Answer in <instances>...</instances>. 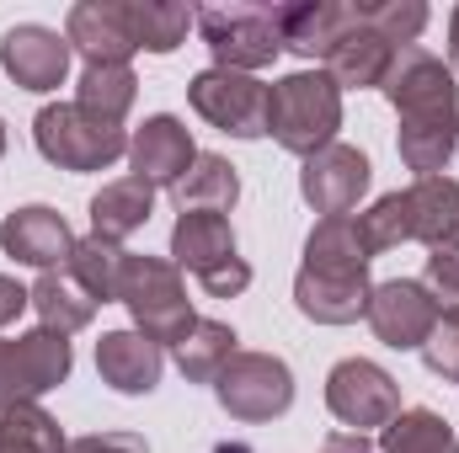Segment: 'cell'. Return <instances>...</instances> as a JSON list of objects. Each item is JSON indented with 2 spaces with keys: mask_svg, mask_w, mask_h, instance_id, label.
Segmentation results:
<instances>
[{
  "mask_svg": "<svg viewBox=\"0 0 459 453\" xmlns=\"http://www.w3.org/2000/svg\"><path fill=\"white\" fill-rule=\"evenodd\" d=\"M379 453H459V438L433 406H411L379 432Z\"/></svg>",
  "mask_w": 459,
  "mask_h": 453,
  "instance_id": "29",
  "label": "cell"
},
{
  "mask_svg": "<svg viewBox=\"0 0 459 453\" xmlns=\"http://www.w3.org/2000/svg\"><path fill=\"white\" fill-rule=\"evenodd\" d=\"M358 235H363V251L368 256H385V251L406 245L411 240V203H406V192L374 198V209L358 214Z\"/></svg>",
  "mask_w": 459,
  "mask_h": 453,
  "instance_id": "32",
  "label": "cell"
},
{
  "mask_svg": "<svg viewBox=\"0 0 459 453\" xmlns=\"http://www.w3.org/2000/svg\"><path fill=\"white\" fill-rule=\"evenodd\" d=\"M449 70H459V5L449 11Z\"/></svg>",
  "mask_w": 459,
  "mask_h": 453,
  "instance_id": "39",
  "label": "cell"
},
{
  "mask_svg": "<svg viewBox=\"0 0 459 453\" xmlns=\"http://www.w3.org/2000/svg\"><path fill=\"white\" fill-rule=\"evenodd\" d=\"M70 38L65 32H54V27H43V21H16V27H5V38H0V70L22 86V91H59L65 86V75H70Z\"/></svg>",
  "mask_w": 459,
  "mask_h": 453,
  "instance_id": "13",
  "label": "cell"
},
{
  "mask_svg": "<svg viewBox=\"0 0 459 453\" xmlns=\"http://www.w3.org/2000/svg\"><path fill=\"white\" fill-rule=\"evenodd\" d=\"M214 453H246V449H240V443H220Z\"/></svg>",
  "mask_w": 459,
  "mask_h": 453,
  "instance_id": "40",
  "label": "cell"
},
{
  "mask_svg": "<svg viewBox=\"0 0 459 453\" xmlns=\"http://www.w3.org/2000/svg\"><path fill=\"white\" fill-rule=\"evenodd\" d=\"M150 214H155V187L150 182H139V176L102 182V192L91 198V235L123 245L128 235H139L150 225Z\"/></svg>",
  "mask_w": 459,
  "mask_h": 453,
  "instance_id": "22",
  "label": "cell"
},
{
  "mask_svg": "<svg viewBox=\"0 0 459 453\" xmlns=\"http://www.w3.org/2000/svg\"><path fill=\"white\" fill-rule=\"evenodd\" d=\"M117 304L134 315V331H144L160 346H177V341L193 331V299H187V283H182V267L171 256H134L123 261V283H117Z\"/></svg>",
  "mask_w": 459,
  "mask_h": 453,
  "instance_id": "3",
  "label": "cell"
},
{
  "mask_svg": "<svg viewBox=\"0 0 459 453\" xmlns=\"http://www.w3.org/2000/svg\"><path fill=\"white\" fill-rule=\"evenodd\" d=\"M422 283H428V294L438 304H459V256H428Z\"/></svg>",
  "mask_w": 459,
  "mask_h": 453,
  "instance_id": "36",
  "label": "cell"
},
{
  "mask_svg": "<svg viewBox=\"0 0 459 453\" xmlns=\"http://www.w3.org/2000/svg\"><path fill=\"white\" fill-rule=\"evenodd\" d=\"M368 267L363 272H337V267H299L294 272V310L316 326H352L368 315Z\"/></svg>",
  "mask_w": 459,
  "mask_h": 453,
  "instance_id": "15",
  "label": "cell"
},
{
  "mask_svg": "<svg viewBox=\"0 0 459 453\" xmlns=\"http://www.w3.org/2000/svg\"><path fill=\"white\" fill-rule=\"evenodd\" d=\"M171 352H177V368H182L187 384H214L220 368L240 346H235V331H230L225 321H193V331L177 341Z\"/></svg>",
  "mask_w": 459,
  "mask_h": 453,
  "instance_id": "28",
  "label": "cell"
},
{
  "mask_svg": "<svg viewBox=\"0 0 459 453\" xmlns=\"http://www.w3.org/2000/svg\"><path fill=\"white\" fill-rule=\"evenodd\" d=\"M0 155H5V123H0Z\"/></svg>",
  "mask_w": 459,
  "mask_h": 453,
  "instance_id": "41",
  "label": "cell"
},
{
  "mask_svg": "<svg viewBox=\"0 0 459 453\" xmlns=\"http://www.w3.org/2000/svg\"><path fill=\"white\" fill-rule=\"evenodd\" d=\"M134 43L144 54H177L187 43V27H198V11L182 0H128Z\"/></svg>",
  "mask_w": 459,
  "mask_h": 453,
  "instance_id": "27",
  "label": "cell"
},
{
  "mask_svg": "<svg viewBox=\"0 0 459 453\" xmlns=\"http://www.w3.org/2000/svg\"><path fill=\"white\" fill-rule=\"evenodd\" d=\"M123 261H128V251H123V245L102 240V235H75V251H70L65 272H70V278L97 299V304H113L117 283H123Z\"/></svg>",
  "mask_w": 459,
  "mask_h": 453,
  "instance_id": "26",
  "label": "cell"
},
{
  "mask_svg": "<svg viewBox=\"0 0 459 453\" xmlns=\"http://www.w3.org/2000/svg\"><path fill=\"white\" fill-rule=\"evenodd\" d=\"M171 261L204 283L209 299H235L251 288V267L235 245L225 214H182L171 229Z\"/></svg>",
  "mask_w": 459,
  "mask_h": 453,
  "instance_id": "6",
  "label": "cell"
},
{
  "mask_svg": "<svg viewBox=\"0 0 459 453\" xmlns=\"http://www.w3.org/2000/svg\"><path fill=\"white\" fill-rule=\"evenodd\" d=\"M65 449H70L65 427L38 400L0 411V453H65Z\"/></svg>",
  "mask_w": 459,
  "mask_h": 453,
  "instance_id": "31",
  "label": "cell"
},
{
  "mask_svg": "<svg viewBox=\"0 0 459 453\" xmlns=\"http://www.w3.org/2000/svg\"><path fill=\"white\" fill-rule=\"evenodd\" d=\"M65 453H150V443L139 432H86V438H70Z\"/></svg>",
  "mask_w": 459,
  "mask_h": 453,
  "instance_id": "35",
  "label": "cell"
},
{
  "mask_svg": "<svg viewBox=\"0 0 459 453\" xmlns=\"http://www.w3.org/2000/svg\"><path fill=\"white\" fill-rule=\"evenodd\" d=\"M22 310H32V288L0 272V331H5V326H16V321H22Z\"/></svg>",
  "mask_w": 459,
  "mask_h": 453,
  "instance_id": "37",
  "label": "cell"
},
{
  "mask_svg": "<svg viewBox=\"0 0 459 453\" xmlns=\"http://www.w3.org/2000/svg\"><path fill=\"white\" fill-rule=\"evenodd\" d=\"M134 97H139V75H134L128 64H86V70H81V86H75V107H81V113L123 128Z\"/></svg>",
  "mask_w": 459,
  "mask_h": 453,
  "instance_id": "25",
  "label": "cell"
},
{
  "mask_svg": "<svg viewBox=\"0 0 459 453\" xmlns=\"http://www.w3.org/2000/svg\"><path fill=\"white\" fill-rule=\"evenodd\" d=\"M97 373L102 384L117 389V395H150L166 373V346L150 341L144 331H108L97 341Z\"/></svg>",
  "mask_w": 459,
  "mask_h": 453,
  "instance_id": "18",
  "label": "cell"
},
{
  "mask_svg": "<svg viewBox=\"0 0 459 453\" xmlns=\"http://www.w3.org/2000/svg\"><path fill=\"white\" fill-rule=\"evenodd\" d=\"M240 203V176L225 155H198L193 171L177 182V209L182 214H230Z\"/></svg>",
  "mask_w": 459,
  "mask_h": 453,
  "instance_id": "24",
  "label": "cell"
},
{
  "mask_svg": "<svg viewBox=\"0 0 459 453\" xmlns=\"http://www.w3.org/2000/svg\"><path fill=\"white\" fill-rule=\"evenodd\" d=\"M352 27H358V5H347V0H294V5H283V48L310 59V64H326V54Z\"/></svg>",
  "mask_w": 459,
  "mask_h": 453,
  "instance_id": "19",
  "label": "cell"
},
{
  "mask_svg": "<svg viewBox=\"0 0 459 453\" xmlns=\"http://www.w3.org/2000/svg\"><path fill=\"white\" fill-rule=\"evenodd\" d=\"M455 384H459V379H455Z\"/></svg>",
  "mask_w": 459,
  "mask_h": 453,
  "instance_id": "42",
  "label": "cell"
},
{
  "mask_svg": "<svg viewBox=\"0 0 459 453\" xmlns=\"http://www.w3.org/2000/svg\"><path fill=\"white\" fill-rule=\"evenodd\" d=\"M326 411L363 438L374 427L385 432L406 406H401V384H395L390 368H379L374 357H342L326 373Z\"/></svg>",
  "mask_w": 459,
  "mask_h": 453,
  "instance_id": "9",
  "label": "cell"
},
{
  "mask_svg": "<svg viewBox=\"0 0 459 453\" xmlns=\"http://www.w3.org/2000/svg\"><path fill=\"white\" fill-rule=\"evenodd\" d=\"M316 453H379V449H374L368 438H358V432H332Z\"/></svg>",
  "mask_w": 459,
  "mask_h": 453,
  "instance_id": "38",
  "label": "cell"
},
{
  "mask_svg": "<svg viewBox=\"0 0 459 453\" xmlns=\"http://www.w3.org/2000/svg\"><path fill=\"white\" fill-rule=\"evenodd\" d=\"M422 363H428V373H438L449 384L459 379V304H444L438 326L422 341Z\"/></svg>",
  "mask_w": 459,
  "mask_h": 453,
  "instance_id": "34",
  "label": "cell"
},
{
  "mask_svg": "<svg viewBox=\"0 0 459 453\" xmlns=\"http://www.w3.org/2000/svg\"><path fill=\"white\" fill-rule=\"evenodd\" d=\"M198 155H204V150L193 144V128L171 113L144 117V123L128 133V171H134L139 182H150V187H171V192H177V182L193 171Z\"/></svg>",
  "mask_w": 459,
  "mask_h": 453,
  "instance_id": "14",
  "label": "cell"
},
{
  "mask_svg": "<svg viewBox=\"0 0 459 453\" xmlns=\"http://www.w3.org/2000/svg\"><path fill=\"white\" fill-rule=\"evenodd\" d=\"M65 38L86 64H128L139 54L128 0H75L65 16Z\"/></svg>",
  "mask_w": 459,
  "mask_h": 453,
  "instance_id": "16",
  "label": "cell"
},
{
  "mask_svg": "<svg viewBox=\"0 0 459 453\" xmlns=\"http://www.w3.org/2000/svg\"><path fill=\"white\" fill-rule=\"evenodd\" d=\"M374 256L363 251V235H358V219L342 214V219H321V225L305 235V267H337V272H363Z\"/></svg>",
  "mask_w": 459,
  "mask_h": 453,
  "instance_id": "30",
  "label": "cell"
},
{
  "mask_svg": "<svg viewBox=\"0 0 459 453\" xmlns=\"http://www.w3.org/2000/svg\"><path fill=\"white\" fill-rule=\"evenodd\" d=\"M374 182V166L358 144H326L321 155L305 160L299 171V198L321 214V219H342L358 209V198L368 192Z\"/></svg>",
  "mask_w": 459,
  "mask_h": 453,
  "instance_id": "12",
  "label": "cell"
},
{
  "mask_svg": "<svg viewBox=\"0 0 459 453\" xmlns=\"http://www.w3.org/2000/svg\"><path fill=\"white\" fill-rule=\"evenodd\" d=\"M267 91H273L267 81L235 75V70H220V64H209V70H198L187 81L193 113L209 128L230 133V139H262L267 133Z\"/></svg>",
  "mask_w": 459,
  "mask_h": 453,
  "instance_id": "10",
  "label": "cell"
},
{
  "mask_svg": "<svg viewBox=\"0 0 459 453\" xmlns=\"http://www.w3.org/2000/svg\"><path fill=\"white\" fill-rule=\"evenodd\" d=\"M379 91H385V102L401 117L395 150H401L406 171H417V176H444L449 160H455V144H459L455 70H449L433 48L406 43V48H395V59H390Z\"/></svg>",
  "mask_w": 459,
  "mask_h": 453,
  "instance_id": "1",
  "label": "cell"
},
{
  "mask_svg": "<svg viewBox=\"0 0 459 453\" xmlns=\"http://www.w3.org/2000/svg\"><path fill=\"white\" fill-rule=\"evenodd\" d=\"M337 128H342V91L321 64L273 81V91H267V133L278 139V150L310 160L326 144H337Z\"/></svg>",
  "mask_w": 459,
  "mask_h": 453,
  "instance_id": "2",
  "label": "cell"
},
{
  "mask_svg": "<svg viewBox=\"0 0 459 453\" xmlns=\"http://www.w3.org/2000/svg\"><path fill=\"white\" fill-rule=\"evenodd\" d=\"M32 144L59 171H108L128 155V133L117 123L81 113L75 102H48L32 117Z\"/></svg>",
  "mask_w": 459,
  "mask_h": 453,
  "instance_id": "5",
  "label": "cell"
},
{
  "mask_svg": "<svg viewBox=\"0 0 459 453\" xmlns=\"http://www.w3.org/2000/svg\"><path fill=\"white\" fill-rule=\"evenodd\" d=\"M75 368V346L59 331H22V337H0V411L11 406H32L38 395L59 389Z\"/></svg>",
  "mask_w": 459,
  "mask_h": 453,
  "instance_id": "8",
  "label": "cell"
},
{
  "mask_svg": "<svg viewBox=\"0 0 459 453\" xmlns=\"http://www.w3.org/2000/svg\"><path fill=\"white\" fill-rule=\"evenodd\" d=\"M411 203V240L433 256H459V182L455 176H417L406 187Z\"/></svg>",
  "mask_w": 459,
  "mask_h": 453,
  "instance_id": "20",
  "label": "cell"
},
{
  "mask_svg": "<svg viewBox=\"0 0 459 453\" xmlns=\"http://www.w3.org/2000/svg\"><path fill=\"white\" fill-rule=\"evenodd\" d=\"M390 59H395V48L379 38V32H368L363 27V0H358V27L347 32L342 43L326 54V75L337 81V91H379V81H385V70H390Z\"/></svg>",
  "mask_w": 459,
  "mask_h": 453,
  "instance_id": "21",
  "label": "cell"
},
{
  "mask_svg": "<svg viewBox=\"0 0 459 453\" xmlns=\"http://www.w3.org/2000/svg\"><path fill=\"white\" fill-rule=\"evenodd\" d=\"M363 27L379 32L390 48H406V43L422 38L428 5H422V0H363Z\"/></svg>",
  "mask_w": 459,
  "mask_h": 453,
  "instance_id": "33",
  "label": "cell"
},
{
  "mask_svg": "<svg viewBox=\"0 0 459 453\" xmlns=\"http://www.w3.org/2000/svg\"><path fill=\"white\" fill-rule=\"evenodd\" d=\"M32 315L43 331H59V337H75L97 321V299L59 267V272H38L32 283Z\"/></svg>",
  "mask_w": 459,
  "mask_h": 453,
  "instance_id": "23",
  "label": "cell"
},
{
  "mask_svg": "<svg viewBox=\"0 0 459 453\" xmlns=\"http://www.w3.org/2000/svg\"><path fill=\"white\" fill-rule=\"evenodd\" d=\"M214 400L230 422H246V427L278 422L294 406V368L278 352H235L214 379Z\"/></svg>",
  "mask_w": 459,
  "mask_h": 453,
  "instance_id": "7",
  "label": "cell"
},
{
  "mask_svg": "<svg viewBox=\"0 0 459 453\" xmlns=\"http://www.w3.org/2000/svg\"><path fill=\"white\" fill-rule=\"evenodd\" d=\"M0 251L22 267H38V272H59L75 251V235L65 225L59 209L48 203H27V209H11L0 219Z\"/></svg>",
  "mask_w": 459,
  "mask_h": 453,
  "instance_id": "17",
  "label": "cell"
},
{
  "mask_svg": "<svg viewBox=\"0 0 459 453\" xmlns=\"http://www.w3.org/2000/svg\"><path fill=\"white\" fill-rule=\"evenodd\" d=\"M438 315H444V304L428 294L422 278H390V283H374L363 321H368V331L385 341V346H395V352H422V341L438 326Z\"/></svg>",
  "mask_w": 459,
  "mask_h": 453,
  "instance_id": "11",
  "label": "cell"
},
{
  "mask_svg": "<svg viewBox=\"0 0 459 453\" xmlns=\"http://www.w3.org/2000/svg\"><path fill=\"white\" fill-rule=\"evenodd\" d=\"M198 32L214 54L220 70L256 75L283 54V5H256V0H230V5H204Z\"/></svg>",
  "mask_w": 459,
  "mask_h": 453,
  "instance_id": "4",
  "label": "cell"
}]
</instances>
